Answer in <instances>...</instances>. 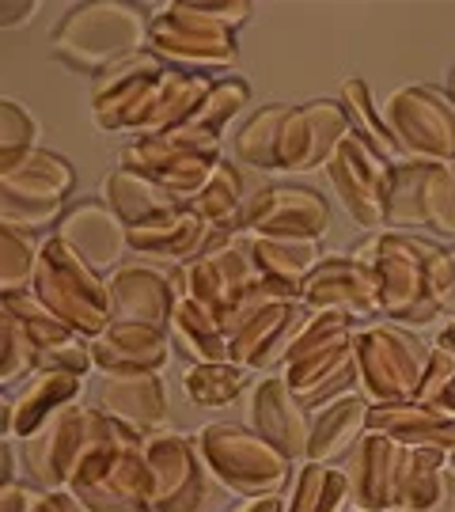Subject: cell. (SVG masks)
<instances>
[{"mask_svg": "<svg viewBox=\"0 0 455 512\" xmlns=\"http://www.w3.org/2000/svg\"><path fill=\"white\" fill-rule=\"evenodd\" d=\"M380 281V311L399 327H425L440 311V277L448 247L414 232H376L353 251Z\"/></svg>", "mask_w": 455, "mask_h": 512, "instance_id": "1", "label": "cell"}, {"mask_svg": "<svg viewBox=\"0 0 455 512\" xmlns=\"http://www.w3.org/2000/svg\"><path fill=\"white\" fill-rule=\"evenodd\" d=\"M148 31H152V19L137 4L91 0V4H73L57 19L50 31V46L69 69L95 80L114 65H122L126 57L145 54Z\"/></svg>", "mask_w": 455, "mask_h": 512, "instance_id": "2", "label": "cell"}, {"mask_svg": "<svg viewBox=\"0 0 455 512\" xmlns=\"http://www.w3.org/2000/svg\"><path fill=\"white\" fill-rule=\"evenodd\" d=\"M255 4H164L152 19L148 50L175 69H232L239 57V27Z\"/></svg>", "mask_w": 455, "mask_h": 512, "instance_id": "3", "label": "cell"}, {"mask_svg": "<svg viewBox=\"0 0 455 512\" xmlns=\"http://www.w3.org/2000/svg\"><path fill=\"white\" fill-rule=\"evenodd\" d=\"M353 334H357V323H349L346 315L311 311L308 327L300 330V338L285 353L281 376L308 410L338 403L357 387Z\"/></svg>", "mask_w": 455, "mask_h": 512, "instance_id": "4", "label": "cell"}, {"mask_svg": "<svg viewBox=\"0 0 455 512\" xmlns=\"http://www.w3.org/2000/svg\"><path fill=\"white\" fill-rule=\"evenodd\" d=\"M145 440L110 418L103 437L76 467L69 494L80 497L91 512H152V467Z\"/></svg>", "mask_w": 455, "mask_h": 512, "instance_id": "5", "label": "cell"}, {"mask_svg": "<svg viewBox=\"0 0 455 512\" xmlns=\"http://www.w3.org/2000/svg\"><path fill=\"white\" fill-rule=\"evenodd\" d=\"M76 186V171L65 156L27 148L0 156V220L19 232H46L65 217V202Z\"/></svg>", "mask_w": 455, "mask_h": 512, "instance_id": "6", "label": "cell"}, {"mask_svg": "<svg viewBox=\"0 0 455 512\" xmlns=\"http://www.w3.org/2000/svg\"><path fill=\"white\" fill-rule=\"evenodd\" d=\"M198 448L209 475L236 497L281 494L292 478V459L277 452L255 425L239 421H209L198 429Z\"/></svg>", "mask_w": 455, "mask_h": 512, "instance_id": "7", "label": "cell"}, {"mask_svg": "<svg viewBox=\"0 0 455 512\" xmlns=\"http://www.w3.org/2000/svg\"><path fill=\"white\" fill-rule=\"evenodd\" d=\"M220 164H224L220 137L190 126L167 129V133H141L118 156V167L145 175L186 205L205 190V183L213 179V171Z\"/></svg>", "mask_w": 455, "mask_h": 512, "instance_id": "8", "label": "cell"}, {"mask_svg": "<svg viewBox=\"0 0 455 512\" xmlns=\"http://www.w3.org/2000/svg\"><path fill=\"white\" fill-rule=\"evenodd\" d=\"M31 293L84 342H95L114 323L107 277L95 274L88 262H80L57 236H46L42 243Z\"/></svg>", "mask_w": 455, "mask_h": 512, "instance_id": "9", "label": "cell"}, {"mask_svg": "<svg viewBox=\"0 0 455 512\" xmlns=\"http://www.w3.org/2000/svg\"><path fill=\"white\" fill-rule=\"evenodd\" d=\"M429 353L414 330L399 323H372L353 334V357H357V387L372 406L410 403L418 399Z\"/></svg>", "mask_w": 455, "mask_h": 512, "instance_id": "10", "label": "cell"}, {"mask_svg": "<svg viewBox=\"0 0 455 512\" xmlns=\"http://www.w3.org/2000/svg\"><path fill=\"white\" fill-rule=\"evenodd\" d=\"M232 152L243 167L266 171V175H311L323 167L308 103L304 107L270 103L255 110L236 133Z\"/></svg>", "mask_w": 455, "mask_h": 512, "instance_id": "11", "label": "cell"}, {"mask_svg": "<svg viewBox=\"0 0 455 512\" xmlns=\"http://www.w3.org/2000/svg\"><path fill=\"white\" fill-rule=\"evenodd\" d=\"M171 281H175V296L179 300H190L194 308L213 315L220 327H224L232 319V311L255 293L258 285L255 258H251V236L224 232L190 266L171 270Z\"/></svg>", "mask_w": 455, "mask_h": 512, "instance_id": "12", "label": "cell"}, {"mask_svg": "<svg viewBox=\"0 0 455 512\" xmlns=\"http://www.w3.org/2000/svg\"><path fill=\"white\" fill-rule=\"evenodd\" d=\"M311 311L300 300H281L262 281L247 296L232 319L224 323V334L232 342V361L243 368H273L285 361L300 330L308 327Z\"/></svg>", "mask_w": 455, "mask_h": 512, "instance_id": "13", "label": "cell"}, {"mask_svg": "<svg viewBox=\"0 0 455 512\" xmlns=\"http://www.w3.org/2000/svg\"><path fill=\"white\" fill-rule=\"evenodd\" d=\"M380 114L402 156L421 164L455 160V103L444 88H433V84L395 88Z\"/></svg>", "mask_w": 455, "mask_h": 512, "instance_id": "14", "label": "cell"}, {"mask_svg": "<svg viewBox=\"0 0 455 512\" xmlns=\"http://www.w3.org/2000/svg\"><path fill=\"white\" fill-rule=\"evenodd\" d=\"M107 414L95 406H65L61 414L46 421L38 433L23 440V467H27V478L42 486V490H69L76 467L84 463L95 440L103 437L107 429Z\"/></svg>", "mask_w": 455, "mask_h": 512, "instance_id": "15", "label": "cell"}, {"mask_svg": "<svg viewBox=\"0 0 455 512\" xmlns=\"http://www.w3.org/2000/svg\"><path fill=\"white\" fill-rule=\"evenodd\" d=\"M152 467V512H205L213 501L209 463L201 456L198 437L160 429L145 440Z\"/></svg>", "mask_w": 455, "mask_h": 512, "instance_id": "16", "label": "cell"}, {"mask_svg": "<svg viewBox=\"0 0 455 512\" xmlns=\"http://www.w3.org/2000/svg\"><path fill=\"white\" fill-rule=\"evenodd\" d=\"M391 160L376 152L364 141L361 133H349L338 145L334 160L327 164V175L334 183V194L346 209V217L364 228L376 232L387 224V198H391Z\"/></svg>", "mask_w": 455, "mask_h": 512, "instance_id": "17", "label": "cell"}, {"mask_svg": "<svg viewBox=\"0 0 455 512\" xmlns=\"http://www.w3.org/2000/svg\"><path fill=\"white\" fill-rule=\"evenodd\" d=\"M167 61L145 50V54L126 57L122 65L107 69L91 80V122L107 133L118 129H137V137L148 129L152 103H156V84L164 76Z\"/></svg>", "mask_w": 455, "mask_h": 512, "instance_id": "18", "label": "cell"}, {"mask_svg": "<svg viewBox=\"0 0 455 512\" xmlns=\"http://www.w3.org/2000/svg\"><path fill=\"white\" fill-rule=\"evenodd\" d=\"M330 228V202L315 186L300 183H273L255 190L243 213H239L236 232L258 239H315L327 236Z\"/></svg>", "mask_w": 455, "mask_h": 512, "instance_id": "19", "label": "cell"}, {"mask_svg": "<svg viewBox=\"0 0 455 512\" xmlns=\"http://www.w3.org/2000/svg\"><path fill=\"white\" fill-rule=\"evenodd\" d=\"M300 304L308 311H334V315H346L349 323H364V319L380 315V281L361 258H323L315 266V274L308 277Z\"/></svg>", "mask_w": 455, "mask_h": 512, "instance_id": "20", "label": "cell"}, {"mask_svg": "<svg viewBox=\"0 0 455 512\" xmlns=\"http://www.w3.org/2000/svg\"><path fill=\"white\" fill-rule=\"evenodd\" d=\"M110 319L114 323H141V327H171L175 311V281L167 270L145 258H129L107 277Z\"/></svg>", "mask_w": 455, "mask_h": 512, "instance_id": "21", "label": "cell"}, {"mask_svg": "<svg viewBox=\"0 0 455 512\" xmlns=\"http://www.w3.org/2000/svg\"><path fill=\"white\" fill-rule=\"evenodd\" d=\"M57 236L80 262H88L95 274H114L122 266V255L129 247V228L114 217L107 202H76L65 209V217L57 220L50 232Z\"/></svg>", "mask_w": 455, "mask_h": 512, "instance_id": "22", "label": "cell"}, {"mask_svg": "<svg viewBox=\"0 0 455 512\" xmlns=\"http://www.w3.org/2000/svg\"><path fill=\"white\" fill-rule=\"evenodd\" d=\"M399 440L383 437V433H364L349 448L342 471L349 478V505L357 512H391L395 509V482H399L402 463Z\"/></svg>", "mask_w": 455, "mask_h": 512, "instance_id": "23", "label": "cell"}, {"mask_svg": "<svg viewBox=\"0 0 455 512\" xmlns=\"http://www.w3.org/2000/svg\"><path fill=\"white\" fill-rule=\"evenodd\" d=\"M311 421H315V414L292 395L281 372H266L255 384V391H251V425L270 440L277 452H285L289 459H308Z\"/></svg>", "mask_w": 455, "mask_h": 512, "instance_id": "24", "label": "cell"}, {"mask_svg": "<svg viewBox=\"0 0 455 512\" xmlns=\"http://www.w3.org/2000/svg\"><path fill=\"white\" fill-rule=\"evenodd\" d=\"M220 236H224V232L213 228L194 205H179V209L148 220L141 228H129V251L152 258V262L190 266V262L205 255Z\"/></svg>", "mask_w": 455, "mask_h": 512, "instance_id": "25", "label": "cell"}, {"mask_svg": "<svg viewBox=\"0 0 455 512\" xmlns=\"http://www.w3.org/2000/svg\"><path fill=\"white\" fill-rule=\"evenodd\" d=\"M99 410L122 421L137 437L160 433L171 418V395L160 372H133V376H103L99 384Z\"/></svg>", "mask_w": 455, "mask_h": 512, "instance_id": "26", "label": "cell"}, {"mask_svg": "<svg viewBox=\"0 0 455 512\" xmlns=\"http://www.w3.org/2000/svg\"><path fill=\"white\" fill-rule=\"evenodd\" d=\"M171 361V330L141 327V323H110L91 342V365L103 376H133L160 372Z\"/></svg>", "mask_w": 455, "mask_h": 512, "instance_id": "27", "label": "cell"}, {"mask_svg": "<svg viewBox=\"0 0 455 512\" xmlns=\"http://www.w3.org/2000/svg\"><path fill=\"white\" fill-rule=\"evenodd\" d=\"M76 399H80V376L38 368L31 380H23V387H12L4 395V437L27 440Z\"/></svg>", "mask_w": 455, "mask_h": 512, "instance_id": "28", "label": "cell"}, {"mask_svg": "<svg viewBox=\"0 0 455 512\" xmlns=\"http://www.w3.org/2000/svg\"><path fill=\"white\" fill-rule=\"evenodd\" d=\"M251 258H255L258 281L281 300H300L308 277L323 262V251L315 239H258L251 236Z\"/></svg>", "mask_w": 455, "mask_h": 512, "instance_id": "29", "label": "cell"}, {"mask_svg": "<svg viewBox=\"0 0 455 512\" xmlns=\"http://www.w3.org/2000/svg\"><path fill=\"white\" fill-rule=\"evenodd\" d=\"M368 429L399 440L406 448H440L455 452V418L440 414L437 406L410 399V403H387L368 410Z\"/></svg>", "mask_w": 455, "mask_h": 512, "instance_id": "30", "label": "cell"}, {"mask_svg": "<svg viewBox=\"0 0 455 512\" xmlns=\"http://www.w3.org/2000/svg\"><path fill=\"white\" fill-rule=\"evenodd\" d=\"M440 164L402 160L391 167V198H387V228L391 232H433V205H437Z\"/></svg>", "mask_w": 455, "mask_h": 512, "instance_id": "31", "label": "cell"}, {"mask_svg": "<svg viewBox=\"0 0 455 512\" xmlns=\"http://www.w3.org/2000/svg\"><path fill=\"white\" fill-rule=\"evenodd\" d=\"M368 410L372 403L364 395H346L338 403L315 410L308 463H334L338 456H349V448L368 433Z\"/></svg>", "mask_w": 455, "mask_h": 512, "instance_id": "32", "label": "cell"}, {"mask_svg": "<svg viewBox=\"0 0 455 512\" xmlns=\"http://www.w3.org/2000/svg\"><path fill=\"white\" fill-rule=\"evenodd\" d=\"M103 202L114 209V217L122 220L126 228H141L148 220L164 217L171 209H179L175 194H167L164 186H156L152 179L126 171V167H114L107 179H103Z\"/></svg>", "mask_w": 455, "mask_h": 512, "instance_id": "33", "label": "cell"}, {"mask_svg": "<svg viewBox=\"0 0 455 512\" xmlns=\"http://www.w3.org/2000/svg\"><path fill=\"white\" fill-rule=\"evenodd\" d=\"M171 342L194 361V365H224L232 361V342L213 315L194 308L190 300H175L171 311Z\"/></svg>", "mask_w": 455, "mask_h": 512, "instance_id": "34", "label": "cell"}, {"mask_svg": "<svg viewBox=\"0 0 455 512\" xmlns=\"http://www.w3.org/2000/svg\"><path fill=\"white\" fill-rule=\"evenodd\" d=\"M349 478L342 467L330 463H304V471L292 478V494L285 512H346Z\"/></svg>", "mask_w": 455, "mask_h": 512, "instance_id": "35", "label": "cell"}, {"mask_svg": "<svg viewBox=\"0 0 455 512\" xmlns=\"http://www.w3.org/2000/svg\"><path fill=\"white\" fill-rule=\"evenodd\" d=\"M190 205H194L213 228H220V232H236L239 213H243V205H247V198H243V171L224 160V164L213 171V179L205 183V190H201Z\"/></svg>", "mask_w": 455, "mask_h": 512, "instance_id": "36", "label": "cell"}, {"mask_svg": "<svg viewBox=\"0 0 455 512\" xmlns=\"http://www.w3.org/2000/svg\"><path fill=\"white\" fill-rule=\"evenodd\" d=\"M182 387L190 395L194 406L205 410H220V406H232L247 387V368L236 361H224V365H190L182 376Z\"/></svg>", "mask_w": 455, "mask_h": 512, "instance_id": "37", "label": "cell"}, {"mask_svg": "<svg viewBox=\"0 0 455 512\" xmlns=\"http://www.w3.org/2000/svg\"><path fill=\"white\" fill-rule=\"evenodd\" d=\"M338 103H342V110L349 114V126H353V133H361L368 145L376 148V152H383V156L395 164L399 145H395V137H391L387 122H383V114L376 110V103H372V88H368L364 80H357V76H353V80H346V84H342Z\"/></svg>", "mask_w": 455, "mask_h": 512, "instance_id": "38", "label": "cell"}, {"mask_svg": "<svg viewBox=\"0 0 455 512\" xmlns=\"http://www.w3.org/2000/svg\"><path fill=\"white\" fill-rule=\"evenodd\" d=\"M42 243L35 232H19V228H0V293H23L35 285L38 255Z\"/></svg>", "mask_w": 455, "mask_h": 512, "instance_id": "39", "label": "cell"}, {"mask_svg": "<svg viewBox=\"0 0 455 512\" xmlns=\"http://www.w3.org/2000/svg\"><path fill=\"white\" fill-rule=\"evenodd\" d=\"M0 308L8 311L19 327L27 330V338L35 342L38 353H42V349H50V346H57V342H69V338H76L73 330L65 327V323H61L54 311L46 308V304H42L31 289H23V293H4V296H0Z\"/></svg>", "mask_w": 455, "mask_h": 512, "instance_id": "40", "label": "cell"}, {"mask_svg": "<svg viewBox=\"0 0 455 512\" xmlns=\"http://www.w3.org/2000/svg\"><path fill=\"white\" fill-rule=\"evenodd\" d=\"M247 99H251V84H247V80H236V76H232V80H217L213 92L205 95V103L194 110V118H190L186 126L220 137L224 126L236 118L239 110L247 107Z\"/></svg>", "mask_w": 455, "mask_h": 512, "instance_id": "41", "label": "cell"}, {"mask_svg": "<svg viewBox=\"0 0 455 512\" xmlns=\"http://www.w3.org/2000/svg\"><path fill=\"white\" fill-rule=\"evenodd\" d=\"M0 323H4V353H0V384L19 387L23 380H31L38 372V349L27 338V330L19 327L8 311H0Z\"/></svg>", "mask_w": 455, "mask_h": 512, "instance_id": "42", "label": "cell"}, {"mask_svg": "<svg viewBox=\"0 0 455 512\" xmlns=\"http://www.w3.org/2000/svg\"><path fill=\"white\" fill-rule=\"evenodd\" d=\"M418 399L429 406H437L440 414L455 418V353L448 346H440V342H433V353H429V368H425Z\"/></svg>", "mask_w": 455, "mask_h": 512, "instance_id": "43", "label": "cell"}, {"mask_svg": "<svg viewBox=\"0 0 455 512\" xmlns=\"http://www.w3.org/2000/svg\"><path fill=\"white\" fill-rule=\"evenodd\" d=\"M38 122L31 110H23L16 99H0V156L38 148Z\"/></svg>", "mask_w": 455, "mask_h": 512, "instance_id": "44", "label": "cell"}, {"mask_svg": "<svg viewBox=\"0 0 455 512\" xmlns=\"http://www.w3.org/2000/svg\"><path fill=\"white\" fill-rule=\"evenodd\" d=\"M38 368L42 372H73V376H84L91 365V342L84 338H69V342H57V346L42 349L38 353Z\"/></svg>", "mask_w": 455, "mask_h": 512, "instance_id": "45", "label": "cell"}, {"mask_svg": "<svg viewBox=\"0 0 455 512\" xmlns=\"http://www.w3.org/2000/svg\"><path fill=\"white\" fill-rule=\"evenodd\" d=\"M31 512H91V509L76 494H69V490H42Z\"/></svg>", "mask_w": 455, "mask_h": 512, "instance_id": "46", "label": "cell"}, {"mask_svg": "<svg viewBox=\"0 0 455 512\" xmlns=\"http://www.w3.org/2000/svg\"><path fill=\"white\" fill-rule=\"evenodd\" d=\"M38 16V0H0V27H19Z\"/></svg>", "mask_w": 455, "mask_h": 512, "instance_id": "47", "label": "cell"}, {"mask_svg": "<svg viewBox=\"0 0 455 512\" xmlns=\"http://www.w3.org/2000/svg\"><path fill=\"white\" fill-rule=\"evenodd\" d=\"M440 308L455 319V247L448 251V262H444V277H440Z\"/></svg>", "mask_w": 455, "mask_h": 512, "instance_id": "48", "label": "cell"}, {"mask_svg": "<svg viewBox=\"0 0 455 512\" xmlns=\"http://www.w3.org/2000/svg\"><path fill=\"white\" fill-rule=\"evenodd\" d=\"M228 512H285V501L281 494H270V497H243V505Z\"/></svg>", "mask_w": 455, "mask_h": 512, "instance_id": "49", "label": "cell"}, {"mask_svg": "<svg viewBox=\"0 0 455 512\" xmlns=\"http://www.w3.org/2000/svg\"><path fill=\"white\" fill-rule=\"evenodd\" d=\"M4 482H16V456H12V448H4Z\"/></svg>", "mask_w": 455, "mask_h": 512, "instance_id": "50", "label": "cell"}, {"mask_svg": "<svg viewBox=\"0 0 455 512\" xmlns=\"http://www.w3.org/2000/svg\"><path fill=\"white\" fill-rule=\"evenodd\" d=\"M437 342H440V346H448V349H452V353H455V319H452V323H448V327H444V330H440V338H437Z\"/></svg>", "mask_w": 455, "mask_h": 512, "instance_id": "51", "label": "cell"}, {"mask_svg": "<svg viewBox=\"0 0 455 512\" xmlns=\"http://www.w3.org/2000/svg\"><path fill=\"white\" fill-rule=\"evenodd\" d=\"M444 92H448V99L455 103V65H452V76H448V88H444Z\"/></svg>", "mask_w": 455, "mask_h": 512, "instance_id": "52", "label": "cell"}, {"mask_svg": "<svg viewBox=\"0 0 455 512\" xmlns=\"http://www.w3.org/2000/svg\"><path fill=\"white\" fill-rule=\"evenodd\" d=\"M452 463H455V452H452Z\"/></svg>", "mask_w": 455, "mask_h": 512, "instance_id": "53", "label": "cell"}, {"mask_svg": "<svg viewBox=\"0 0 455 512\" xmlns=\"http://www.w3.org/2000/svg\"><path fill=\"white\" fill-rule=\"evenodd\" d=\"M353 512H357V509H353Z\"/></svg>", "mask_w": 455, "mask_h": 512, "instance_id": "54", "label": "cell"}]
</instances>
